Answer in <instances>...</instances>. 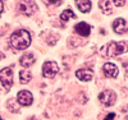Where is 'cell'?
Listing matches in <instances>:
<instances>
[{
    "instance_id": "obj_1",
    "label": "cell",
    "mask_w": 128,
    "mask_h": 120,
    "mask_svg": "<svg viewBox=\"0 0 128 120\" xmlns=\"http://www.w3.org/2000/svg\"><path fill=\"white\" fill-rule=\"evenodd\" d=\"M31 43V36L26 29H18L10 37V46L16 50H24Z\"/></svg>"
},
{
    "instance_id": "obj_2",
    "label": "cell",
    "mask_w": 128,
    "mask_h": 120,
    "mask_svg": "<svg viewBox=\"0 0 128 120\" xmlns=\"http://www.w3.org/2000/svg\"><path fill=\"white\" fill-rule=\"evenodd\" d=\"M127 50V43L126 42H110L108 43L105 50V54L108 56H115V55H119V54L124 52Z\"/></svg>"
},
{
    "instance_id": "obj_3",
    "label": "cell",
    "mask_w": 128,
    "mask_h": 120,
    "mask_svg": "<svg viewBox=\"0 0 128 120\" xmlns=\"http://www.w3.org/2000/svg\"><path fill=\"white\" fill-rule=\"evenodd\" d=\"M0 81H2L4 88L8 91L13 84V69L12 68H4L3 70H0Z\"/></svg>"
},
{
    "instance_id": "obj_4",
    "label": "cell",
    "mask_w": 128,
    "mask_h": 120,
    "mask_svg": "<svg viewBox=\"0 0 128 120\" xmlns=\"http://www.w3.org/2000/svg\"><path fill=\"white\" fill-rule=\"evenodd\" d=\"M99 101L105 106H112L116 101V95L113 90H105L99 95Z\"/></svg>"
},
{
    "instance_id": "obj_5",
    "label": "cell",
    "mask_w": 128,
    "mask_h": 120,
    "mask_svg": "<svg viewBox=\"0 0 128 120\" xmlns=\"http://www.w3.org/2000/svg\"><path fill=\"white\" fill-rule=\"evenodd\" d=\"M58 65L55 61H46L42 67V74L46 78H54L58 73Z\"/></svg>"
},
{
    "instance_id": "obj_6",
    "label": "cell",
    "mask_w": 128,
    "mask_h": 120,
    "mask_svg": "<svg viewBox=\"0 0 128 120\" xmlns=\"http://www.w3.org/2000/svg\"><path fill=\"white\" fill-rule=\"evenodd\" d=\"M17 101L22 105V106H30L32 102H34V97H32V93L30 91H19L17 95Z\"/></svg>"
},
{
    "instance_id": "obj_7",
    "label": "cell",
    "mask_w": 128,
    "mask_h": 120,
    "mask_svg": "<svg viewBox=\"0 0 128 120\" xmlns=\"http://www.w3.org/2000/svg\"><path fill=\"white\" fill-rule=\"evenodd\" d=\"M19 10L23 14L30 17L37 10V5L34 1H23V3H19Z\"/></svg>"
},
{
    "instance_id": "obj_8",
    "label": "cell",
    "mask_w": 128,
    "mask_h": 120,
    "mask_svg": "<svg viewBox=\"0 0 128 120\" xmlns=\"http://www.w3.org/2000/svg\"><path fill=\"white\" fill-rule=\"evenodd\" d=\"M113 29L115 33L118 35H123L127 32V22L123 18H116L113 23Z\"/></svg>"
},
{
    "instance_id": "obj_9",
    "label": "cell",
    "mask_w": 128,
    "mask_h": 120,
    "mask_svg": "<svg viewBox=\"0 0 128 120\" xmlns=\"http://www.w3.org/2000/svg\"><path fill=\"white\" fill-rule=\"evenodd\" d=\"M76 77L80 81H84V82H88L94 78V70L92 69H78L76 72Z\"/></svg>"
},
{
    "instance_id": "obj_10",
    "label": "cell",
    "mask_w": 128,
    "mask_h": 120,
    "mask_svg": "<svg viewBox=\"0 0 128 120\" xmlns=\"http://www.w3.org/2000/svg\"><path fill=\"white\" fill-rule=\"evenodd\" d=\"M102 70H104V73L108 75L109 78H115L116 75H118V68H116V65L113 64V63H106V64H104Z\"/></svg>"
},
{
    "instance_id": "obj_11",
    "label": "cell",
    "mask_w": 128,
    "mask_h": 120,
    "mask_svg": "<svg viewBox=\"0 0 128 120\" xmlns=\"http://www.w3.org/2000/svg\"><path fill=\"white\" fill-rule=\"evenodd\" d=\"M74 31H76L80 36L87 37L90 35V32H91V27L87 23H84V22H81V23H78L77 26H74Z\"/></svg>"
},
{
    "instance_id": "obj_12",
    "label": "cell",
    "mask_w": 128,
    "mask_h": 120,
    "mask_svg": "<svg viewBox=\"0 0 128 120\" xmlns=\"http://www.w3.org/2000/svg\"><path fill=\"white\" fill-rule=\"evenodd\" d=\"M35 61H36V59L32 54H26V55L20 58V64H22L23 68H30L31 65L35 64Z\"/></svg>"
},
{
    "instance_id": "obj_13",
    "label": "cell",
    "mask_w": 128,
    "mask_h": 120,
    "mask_svg": "<svg viewBox=\"0 0 128 120\" xmlns=\"http://www.w3.org/2000/svg\"><path fill=\"white\" fill-rule=\"evenodd\" d=\"M76 5L82 13H87L91 10V1H88V0H77Z\"/></svg>"
},
{
    "instance_id": "obj_14",
    "label": "cell",
    "mask_w": 128,
    "mask_h": 120,
    "mask_svg": "<svg viewBox=\"0 0 128 120\" xmlns=\"http://www.w3.org/2000/svg\"><path fill=\"white\" fill-rule=\"evenodd\" d=\"M99 5H100L101 10L105 14H110L112 13V10H113V8H112L113 3L112 1H109V0H106V1H99Z\"/></svg>"
},
{
    "instance_id": "obj_15",
    "label": "cell",
    "mask_w": 128,
    "mask_h": 120,
    "mask_svg": "<svg viewBox=\"0 0 128 120\" xmlns=\"http://www.w3.org/2000/svg\"><path fill=\"white\" fill-rule=\"evenodd\" d=\"M19 78H20L19 81H20V83H22V84H27L31 81L32 75H31V73L28 70L23 69V70H20V73H19Z\"/></svg>"
},
{
    "instance_id": "obj_16",
    "label": "cell",
    "mask_w": 128,
    "mask_h": 120,
    "mask_svg": "<svg viewBox=\"0 0 128 120\" xmlns=\"http://www.w3.org/2000/svg\"><path fill=\"white\" fill-rule=\"evenodd\" d=\"M72 18H76V14H74L70 9H68V10H64V12L62 13V15H60V19L66 23V22H68L69 19H72Z\"/></svg>"
},
{
    "instance_id": "obj_17",
    "label": "cell",
    "mask_w": 128,
    "mask_h": 120,
    "mask_svg": "<svg viewBox=\"0 0 128 120\" xmlns=\"http://www.w3.org/2000/svg\"><path fill=\"white\" fill-rule=\"evenodd\" d=\"M45 4H48V5H60V4H63V1H45Z\"/></svg>"
},
{
    "instance_id": "obj_18",
    "label": "cell",
    "mask_w": 128,
    "mask_h": 120,
    "mask_svg": "<svg viewBox=\"0 0 128 120\" xmlns=\"http://www.w3.org/2000/svg\"><path fill=\"white\" fill-rule=\"evenodd\" d=\"M114 118H115V114H113V113H110V114H109L108 116H106V118H105V120H113Z\"/></svg>"
},
{
    "instance_id": "obj_19",
    "label": "cell",
    "mask_w": 128,
    "mask_h": 120,
    "mask_svg": "<svg viewBox=\"0 0 128 120\" xmlns=\"http://www.w3.org/2000/svg\"><path fill=\"white\" fill-rule=\"evenodd\" d=\"M115 4H116V5H123L124 1H115Z\"/></svg>"
},
{
    "instance_id": "obj_20",
    "label": "cell",
    "mask_w": 128,
    "mask_h": 120,
    "mask_svg": "<svg viewBox=\"0 0 128 120\" xmlns=\"http://www.w3.org/2000/svg\"><path fill=\"white\" fill-rule=\"evenodd\" d=\"M2 12H3V3L0 1V13H2Z\"/></svg>"
},
{
    "instance_id": "obj_21",
    "label": "cell",
    "mask_w": 128,
    "mask_h": 120,
    "mask_svg": "<svg viewBox=\"0 0 128 120\" xmlns=\"http://www.w3.org/2000/svg\"><path fill=\"white\" fill-rule=\"evenodd\" d=\"M0 120H3V119H2V118H0Z\"/></svg>"
},
{
    "instance_id": "obj_22",
    "label": "cell",
    "mask_w": 128,
    "mask_h": 120,
    "mask_svg": "<svg viewBox=\"0 0 128 120\" xmlns=\"http://www.w3.org/2000/svg\"><path fill=\"white\" fill-rule=\"evenodd\" d=\"M0 58H2V55H0Z\"/></svg>"
}]
</instances>
